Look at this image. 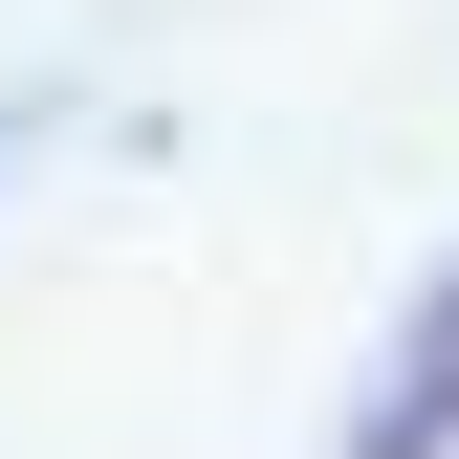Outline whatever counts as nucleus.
<instances>
[{"label": "nucleus", "instance_id": "1", "mask_svg": "<svg viewBox=\"0 0 459 459\" xmlns=\"http://www.w3.org/2000/svg\"><path fill=\"white\" fill-rule=\"evenodd\" d=\"M328 459H459V284H437L416 328H394V372H372V416L328 437Z\"/></svg>", "mask_w": 459, "mask_h": 459}]
</instances>
